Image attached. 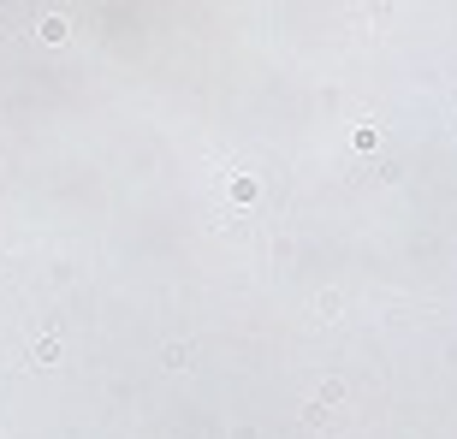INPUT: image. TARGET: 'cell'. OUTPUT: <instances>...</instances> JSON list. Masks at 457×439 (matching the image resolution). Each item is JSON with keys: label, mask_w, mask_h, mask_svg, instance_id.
Wrapping results in <instances>:
<instances>
[{"label": "cell", "mask_w": 457, "mask_h": 439, "mask_svg": "<svg viewBox=\"0 0 457 439\" xmlns=\"http://www.w3.org/2000/svg\"><path fill=\"white\" fill-rule=\"evenodd\" d=\"M368 12H375V18L386 24V18H392V12H398V0H368Z\"/></svg>", "instance_id": "cell-3"}, {"label": "cell", "mask_w": 457, "mask_h": 439, "mask_svg": "<svg viewBox=\"0 0 457 439\" xmlns=\"http://www.w3.org/2000/svg\"><path fill=\"white\" fill-rule=\"evenodd\" d=\"M42 42H65V18H42Z\"/></svg>", "instance_id": "cell-2"}, {"label": "cell", "mask_w": 457, "mask_h": 439, "mask_svg": "<svg viewBox=\"0 0 457 439\" xmlns=\"http://www.w3.org/2000/svg\"><path fill=\"white\" fill-rule=\"evenodd\" d=\"M30 362H60V339H36V350H30Z\"/></svg>", "instance_id": "cell-1"}]
</instances>
